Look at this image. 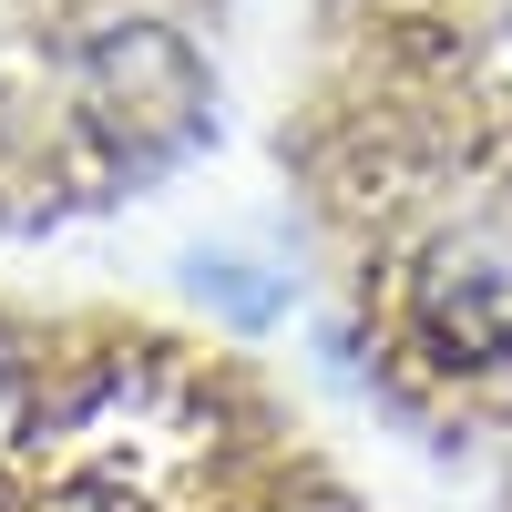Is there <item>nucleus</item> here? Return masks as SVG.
I'll use <instances>...</instances> for the list:
<instances>
[{
    "label": "nucleus",
    "instance_id": "f257e3e1",
    "mask_svg": "<svg viewBox=\"0 0 512 512\" xmlns=\"http://www.w3.org/2000/svg\"><path fill=\"white\" fill-rule=\"evenodd\" d=\"M431 318H441L451 349H472V359L512 349V246H502L492 226H472V236H451V246H441Z\"/></svg>",
    "mask_w": 512,
    "mask_h": 512
}]
</instances>
